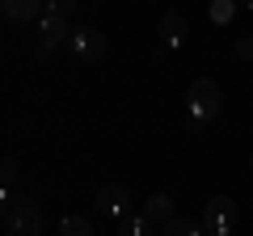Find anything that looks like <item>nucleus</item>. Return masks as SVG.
Returning a JSON list of instances; mask_svg holds the SVG:
<instances>
[{
	"mask_svg": "<svg viewBox=\"0 0 253 236\" xmlns=\"http://www.w3.org/2000/svg\"><path fill=\"white\" fill-rule=\"evenodd\" d=\"M186 106H190V114L199 118V122H211V118L224 110V89H219L211 76H199V80L186 89Z\"/></svg>",
	"mask_w": 253,
	"mask_h": 236,
	"instance_id": "f257e3e1",
	"label": "nucleus"
},
{
	"mask_svg": "<svg viewBox=\"0 0 253 236\" xmlns=\"http://www.w3.org/2000/svg\"><path fill=\"white\" fill-rule=\"evenodd\" d=\"M236 219H241V207H236L228 194H215V198L203 202V232H207V236L236 232Z\"/></svg>",
	"mask_w": 253,
	"mask_h": 236,
	"instance_id": "f03ea898",
	"label": "nucleus"
},
{
	"mask_svg": "<svg viewBox=\"0 0 253 236\" xmlns=\"http://www.w3.org/2000/svg\"><path fill=\"white\" fill-rule=\"evenodd\" d=\"M68 51H72L81 64H97L101 55H106V34H101L97 26H81V30H72V38H68Z\"/></svg>",
	"mask_w": 253,
	"mask_h": 236,
	"instance_id": "7ed1b4c3",
	"label": "nucleus"
},
{
	"mask_svg": "<svg viewBox=\"0 0 253 236\" xmlns=\"http://www.w3.org/2000/svg\"><path fill=\"white\" fill-rule=\"evenodd\" d=\"M9 236H42V211L34 202H17L9 211Z\"/></svg>",
	"mask_w": 253,
	"mask_h": 236,
	"instance_id": "20e7f679",
	"label": "nucleus"
},
{
	"mask_svg": "<svg viewBox=\"0 0 253 236\" xmlns=\"http://www.w3.org/2000/svg\"><path fill=\"white\" fill-rule=\"evenodd\" d=\"M38 34H42V55H51V51H59V46H68V38H72V30H68V21L63 17H51V13H42L38 17Z\"/></svg>",
	"mask_w": 253,
	"mask_h": 236,
	"instance_id": "39448f33",
	"label": "nucleus"
},
{
	"mask_svg": "<svg viewBox=\"0 0 253 236\" xmlns=\"http://www.w3.org/2000/svg\"><path fill=\"white\" fill-rule=\"evenodd\" d=\"M97 211L110 219H126V207H131V194H126V186H101L97 190Z\"/></svg>",
	"mask_w": 253,
	"mask_h": 236,
	"instance_id": "423d86ee",
	"label": "nucleus"
},
{
	"mask_svg": "<svg viewBox=\"0 0 253 236\" xmlns=\"http://www.w3.org/2000/svg\"><path fill=\"white\" fill-rule=\"evenodd\" d=\"M9 21H38L46 13V0H0Z\"/></svg>",
	"mask_w": 253,
	"mask_h": 236,
	"instance_id": "0eeeda50",
	"label": "nucleus"
},
{
	"mask_svg": "<svg viewBox=\"0 0 253 236\" xmlns=\"http://www.w3.org/2000/svg\"><path fill=\"white\" fill-rule=\"evenodd\" d=\"M139 215H144L148 224H169L177 211H173V198H169V194H152V198H144V211H139Z\"/></svg>",
	"mask_w": 253,
	"mask_h": 236,
	"instance_id": "6e6552de",
	"label": "nucleus"
},
{
	"mask_svg": "<svg viewBox=\"0 0 253 236\" xmlns=\"http://www.w3.org/2000/svg\"><path fill=\"white\" fill-rule=\"evenodd\" d=\"M161 38L169 46H181L186 42V17H181V13H165L161 17Z\"/></svg>",
	"mask_w": 253,
	"mask_h": 236,
	"instance_id": "1a4fd4ad",
	"label": "nucleus"
},
{
	"mask_svg": "<svg viewBox=\"0 0 253 236\" xmlns=\"http://www.w3.org/2000/svg\"><path fill=\"white\" fill-rule=\"evenodd\" d=\"M161 236H207L199 224H190V219H181V215H173L169 224H161Z\"/></svg>",
	"mask_w": 253,
	"mask_h": 236,
	"instance_id": "9d476101",
	"label": "nucleus"
},
{
	"mask_svg": "<svg viewBox=\"0 0 253 236\" xmlns=\"http://www.w3.org/2000/svg\"><path fill=\"white\" fill-rule=\"evenodd\" d=\"M118 236H152V224H148L144 215H126L123 224H118Z\"/></svg>",
	"mask_w": 253,
	"mask_h": 236,
	"instance_id": "9b49d317",
	"label": "nucleus"
},
{
	"mask_svg": "<svg viewBox=\"0 0 253 236\" xmlns=\"http://www.w3.org/2000/svg\"><path fill=\"white\" fill-rule=\"evenodd\" d=\"M59 236H93V224H89L84 215H68V219L59 224Z\"/></svg>",
	"mask_w": 253,
	"mask_h": 236,
	"instance_id": "f8f14e48",
	"label": "nucleus"
},
{
	"mask_svg": "<svg viewBox=\"0 0 253 236\" xmlns=\"http://www.w3.org/2000/svg\"><path fill=\"white\" fill-rule=\"evenodd\" d=\"M72 9H76V0H46V13H51V17H72Z\"/></svg>",
	"mask_w": 253,
	"mask_h": 236,
	"instance_id": "ddd939ff",
	"label": "nucleus"
},
{
	"mask_svg": "<svg viewBox=\"0 0 253 236\" xmlns=\"http://www.w3.org/2000/svg\"><path fill=\"white\" fill-rule=\"evenodd\" d=\"M211 17H215V21H228V17H232V0H215V4H211Z\"/></svg>",
	"mask_w": 253,
	"mask_h": 236,
	"instance_id": "4468645a",
	"label": "nucleus"
},
{
	"mask_svg": "<svg viewBox=\"0 0 253 236\" xmlns=\"http://www.w3.org/2000/svg\"><path fill=\"white\" fill-rule=\"evenodd\" d=\"M236 55L253 64V38H249V34H241V38H236Z\"/></svg>",
	"mask_w": 253,
	"mask_h": 236,
	"instance_id": "2eb2a0df",
	"label": "nucleus"
},
{
	"mask_svg": "<svg viewBox=\"0 0 253 236\" xmlns=\"http://www.w3.org/2000/svg\"><path fill=\"white\" fill-rule=\"evenodd\" d=\"M0 215H4V194H0Z\"/></svg>",
	"mask_w": 253,
	"mask_h": 236,
	"instance_id": "dca6fc26",
	"label": "nucleus"
},
{
	"mask_svg": "<svg viewBox=\"0 0 253 236\" xmlns=\"http://www.w3.org/2000/svg\"><path fill=\"white\" fill-rule=\"evenodd\" d=\"M241 4H245V9H253V0H241Z\"/></svg>",
	"mask_w": 253,
	"mask_h": 236,
	"instance_id": "f3484780",
	"label": "nucleus"
},
{
	"mask_svg": "<svg viewBox=\"0 0 253 236\" xmlns=\"http://www.w3.org/2000/svg\"><path fill=\"white\" fill-rule=\"evenodd\" d=\"M249 169H253V156H249Z\"/></svg>",
	"mask_w": 253,
	"mask_h": 236,
	"instance_id": "a211bd4d",
	"label": "nucleus"
},
{
	"mask_svg": "<svg viewBox=\"0 0 253 236\" xmlns=\"http://www.w3.org/2000/svg\"><path fill=\"white\" fill-rule=\"evenodd\" d=\"M228 236H236V232H228Z\"/></svg>",
	"mask_w": 253,
	"mask_h": 236,
	"instance_id": "6ab92c4d",
	"label": "nucleus"
}]
</instances>
